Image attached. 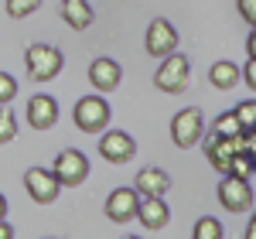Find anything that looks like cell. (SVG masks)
Returning <instances> with one entry per match:
<instances>
[{
  "mask_svg": "<svg viewBox=\"0 0 256 239\" xmlns=\"http://www.w3.org/2000/svg\"><path fill=\"white\" fill-rule=\"evenodd\" d=\"M24 65H28V76H31L34 82H48V79H55V76L62 72L65 58H62V52L55 48V44L38 41V44H31V48L24 52Z\"/></svg>",
  "mask_w": 256,
  "mask_h": 239,
  "instance_id": "1",
  "label": "cell"
},
{
  "mask_svg": "<svg viewBox=\"0 0 256 239\" xmlns=\"http://www.w3.org/2000/svg\"><path fill=\"white\" fill-rule=\"evenodd\" d=\"M188 79H192V65H188L184 55H178V52L164 55V58H160V68L154 72V86H158L160 92H168V96L184 92Z\"/></svg>",
  "mask_w": 256,
  "mask_h": 239,
  "instance_id": "2",
  "label": "cell"
},
{
  "mask_svg": "<svg viewBox=\"0 0 256 239\" xmlns=\"http://www.w3.org/2000/svg\"><path fill=\"white\" fill-rule=\"evenodd\" d=\"M202 150H205L208 164L216 168L218 174H229V160H232V154L246 150V134H239V137H218V134H208V137H202Z\"/></svg>",
  "mask_w": 256,
  "mask_h": 239,
  "instance_id": "3",
  "label": "cell"
},
{
  "mask_svg": "<svg viewBox=\"0 0 256 239\" xmlns=\"http://www.w3.org/2000/svg\"><path fill=\"white\" fill-rule=\"evenodd\" d=\"M110 102L102 100V96H82L76 102V126H79L82 134H102L106 126H110Z\"/></svg>",
  "mask_w": 256,
  "mask_h": 239,
  "instance_id": "4",
  "label": "cell"
},
{
  "mask_svg": "<svg viewBox=\"0 0 256 239\" xmlns=\"http://www.w3.org/2000/svg\"><path fill=\"white\" fill-rule=\"evenodd\" d=\"M202 137H205V116H202L198 106H188V110L174 113V120H171V140H174V147H181V150L195 147Z\"/></svg>",
  "mask_w": 256,
  "mask_h": 239,
  "instance_id": "5",
  "label": "cell"
},
{
  "mask_svg": "<svg viewBox=\"0 0 256 239\" xmlns=\"http://www.w3.org/2000/svg\"><path fill=\"white\" fill-rule=\"evenodd\" d=\"M218 202H222L226 212H250L253 208V184H250V178L226 174L218 181Z\"/></svg>",
  "mask_w": 256,
  "mask_h": 239,
  "instance_id": "6",
  "label": "cell"
},
{
  "mask_svg": "<svg viewBox=\"0 0 256 239\" xmlns=\"http://www.w3.org/2000/svg\"><path fill=\"white\" fill-rule=\"evenodd\" d=\"M55 178L62 181V188H76L82 181L89 178V158L76 150V147H68V150H62L58 158H55Z\"/></svg>",
  "mask_w": 256,
  "mask_h": 239,
  "instance_id": "7",
  "label": "cell"
},
{
  "mask_svg": "<svg viewBox=\"0 0 256 239\" xmlns=\"http://www.w3.org/2000/svg\"><path fill=\"white\" fill-rule=\"evenodd\" d=\"M99 158L110 160V164H126V160L137 158V140L126 130H106L99 137Z\"/></svg>",
  "mask_w": 256,
  "mask_h": 239,
  "instance_id": "8",
  "label": "cell"
},
{
  "mask_svg": "<svg viewBox=\"0 0 256 239\" xmlns=\"http://www.w3.org/2000/svg\"><path fill=\"white\" fill-rule=\"evenodd\" d=\"M24 188H28L31 202H38V205H52V202L58 198V192H62V181L55 178V171L28 168V174H24Z\"/></svg>",
  "mask_w": 256,
  "mask_h": 239,
  "instance_id": "9",
  "label": "cell"
},
{
  "mask_svg": "<svg viewBox=\"0 0 256 239\" xmlns=\"http://www.w3.org/2000/svg\"><path fill=\"white\" fill-rule=\"evenodd\" d=\"M171 52H178L174 24L164 20V18H154V20H150V28H147V55L164 58V55H171Z\"/></svg>",
  "mask_w": 256,
  "mask_h": 239,
  "instance_id": "10",
  "label": "cell"
},
{
  "mask_svg": "<svg viewBox=\"0 0 256 239\" xmlns=\"http://www.w3.org/2000/svg\"><path fill=\"white\" fill-rule=\"evenodd\" d=\"M137 205H140V192L137 188H116L106 198V219L126 226L130 219H137Z\"/></svg>",
  "mask_w": 256,
  "mask_h": 239,
  "instance_id": "11",
  "label": "cell"
},
{
  "mask_svg": "<svg viewBox=\"0 0 256 239\" xmlns=\"http://www.w3.org/2000/svg\"><path fill=\"white\" fill-rule=\"evenodd\" d=\"M137 219L147 232H160V229L171 222V208L164 205V195H140Z\"/></svg>",
  "mask_w": 256,
  "mask_h": 239,
  "instance_id": "12",
  "label": "cell"
},
{
  "mask_svg": "<svg viewBox=\"0 0 256 239\" xmlns=\"http://www.w3.org/2000/svg\"><path fill=\"white\" fill-rule=\"evenodd\" d=\"M28 123L34 130H52L58 123V102H55V96H31V102H28Z\"/></svg>",
  "mask_w": 256,
  "mask_h": 239,
  "instance_id": "13",
  "label": "cell"
},
{
  "mask_svg": "<svg viewBox=\"0 0 256 239\" xmlns=\"http://www.w3.org/2000/svg\"><path fill=\"white\" fill-rule=\"evenodd\" d=\"M123 79V68H120L113 58H96L89 65V82H92V89L96 92H113Z\"/></svg>",
  "mask_w": 256,
  "mask_h": 239,
  "instance_id": "14",
  "label": "cell"
},
{
  "mask_svg": "<svg viewBox=\"0 0 256 239\" xmlns=\"http://www.w3.org/2000/svg\"><path fill=\"white\" fill-rule=\"evenodd\" d=\"M92 7H89V0H62V20L72 28V31H86L89 24H92Z\"/></svg>",
  "mask_w": 256,
  "mask_h": 239,
  "instance_id": "15",
  "label": "cell"
},
{
  "mask_svg": "<svg viewBox=\"0 0 256 239\" xmlns=\"http://www.w3.org/2000/svg\"><path fill=\"white\" fill-rule=\"evenodd\" d=\"M137 188L140 195H168V188H171V178H168V171H160V168H144L137 174Z\"/></svg>",
  "mask_w": 256,
  "mask_h": 239,
  "instance_id": "16",
  "label": "cell"
},
{
  "mask_svg": "<svg viewBox=\"0 0 256 239\" xmlns=\"http://www.w3.org/2000/svg\"><path fill=\"white\" fill-rule=\"evenodd\" d=\"M208 82L216 86V89H236L239 82H242V68H239L236 62H216L212 68H208Z\"/></svg>",
  "mask_w": 256,
  "mask_h": 239,
  "instance_id": "17",
  "label": "cell"
},
{
  "mask_svg": "<svg viewBox=\"0 0 256 239\" xmlns=\"http://www.w3.org/2000/svg\"><path fill=\"white\" fill-rule=\"evenodd\" d=\"M212 134H218V137H239V134H246V130H242V123L236 120V113L229 110V113L216 116V123H212Z\"/></svg>",
  "mask_w": 256,
  "mask_h": 239,
  "instance_id": "18",
  "label": "cell"
},
{
  "mask_svg": "<svg viewBox=\"0 0 256 239\" xmlns=\"http://www.w3.org/2000/svg\"><path fill=\"white\" fill-rule=\"evenodd\" d=\"M195 239H222L226 232H222V222L212 219V216H205V219L195 222V232H192Z\"/></svg>",
  "mask_w": 256,
  "mask_h": 239,
  "instance_id": "19",
  "label": "cell"
},
{
  "mask_svg": "<svg viewBox=\"0 0 256 239\" xmlns=\"http://www.w3.org/2000/svg\"><path fill=\"white\" fill-rule=\"evenodd\" d=\"M14 137H18V120L7 106H0V144H10Z\"/></svg>",
  "mask_w": 256,
  "mask_h": 239,
  "instance_id": "20",
  "label": "cell"
},
{
  "mask_svg": "<svg viewBox=\"0 0 256 239\" xmlns=\"http://www.w3.org/2000/svg\"><path fill=\"white\" fill-rule=\"evenodd\" d=\"M41 7V0H7V14L14 20H20V18H31L34 10Z\"/></svg>",
  "mask_w": 256,
  "mask_h": 239,
  "instance_id": "21",
  "label": "cell"
},
{
  "mask_svg": "<svg viewBox=\"0 0 256 239\" xmlns=\"http://www.w3.org/2000/svg\"><path fill=\"white\" fill-rule=\"evenodd\" d=\"M229 174H236V178H250V174H256V171H253V160H250L246 150L232 154V160H229Z\"/></svg>",
  "mask_w": 256,
  "mask_h": 239,
  "instance_id": "22",
  "label": "cell"
},
{
  "mask_svg": "<svg viewBox=\"0 0 256 239\" xmlns=\"http://www.w3.org/2000/svg\"><path fill=\"white\" fill-rule=\"evenodd\" d=\"M232 113H236V120L242 123V130H253V126H256V100L239 102V106L232 110Z\"/></svg>",
  "mask_w": 256,
  "mask_h": 239,
  "instance_id": "23",
  "label": "cell"
},
{
  "mask_svg": "<svg viewBox=\"0 0 256 239\" xmlns=\"http://www.w3.org/2000/svg\"><path fill=\"white\" fill-rule=\"evenodd\" d=\"M14 96H18V79L7 76V72H0V106H7Z\"/></svg>",
  "mask_w": 256,
  "mask_h": 239,
  "instance_id": "24",
  "label": "cell"
},
{
  "mask_svg": "<svg viewBox=\"0 0 256 239\" xmlns=\"http://www.w3.org/2000/svg\"><path fill=\"white\" fill-rule=\"evenodd\" d=\"M236 7H239V18L253 28L256 24V0H236Z\"/></svg>",
  "mask_w": 256,
  "mask_h": 239,
  "instance_id": "25",
  "label": "cell"
},
{
  "mask_svg": "<svg viewBox=\"0 0 256 239\" xmlns=\"http://www.w3.org/2000/svg\"><path fill=\"white\" fill-rule=\"evenodd\" d=\"M242 82H246V86L256 92V58H250L246 65H242Z\"/></svg>",
  "mask_w": 256,
  "mask_h": 239,
  "instance_id": "26",
  "label": "cell"
},
{
  "mask_svg": "<svg viewBox=\"0 0 256 239\" xmlns=\"http://www.w3.org/2000/svg\"><path fill=\"white\" fill-rule=\"evenodd\" d=\"M246 154L253 160V171H256V134H246Z\"/></svg>",
  "mask_w": 256,
  "mask_h": 239,
  "instance_id": "27",
  "label": "cell"
},
{
  "mask_svg": "<svg viewBox=\"0 0 256 239\" xmlns=\"http://www.w3.org/2000/svg\"><path fill=\"white\" fill-rule=\"evenodd\" d=\"M246 52H250V58H256V24L250 28V38H246Z\"/></svg>",
  "mask_w": 256,
  "mask_h": 239,
  "instance_id": "28",
  "label": "cell"
},
{
  "mask_svg": "<svg viewBox=\"0 0 256 239\" xmlns=\"http://www.w3.org/2000/svg\"><path fill=\"white\" fill-rule=\"evenodd\" d=\"M0 239H14V226L7 219H0Z\"/></svg>",
  "mask_w": 256,
  "mask_h": 239,
  "instance_id": "29",
  "label": "cell"
},
{
  "mask_svg": "<svg viewBox=\"0 0 256 239\" xmlns=\"http://www.w3.org/2000/svg\"><path fill=\"white\" fill-rule=\"evenodd\" d=\"M246 239H256V212L250 216V226H246Z\"/></svg>",
  "mask_w": 256,
  "mask_h": 239,
  "instance_id": "30",
  "label": "cell"
},
{
  "mask_svg": "<svg viewBox=\"0 0 256 239\" xmlns=\"http://www.w3.org/2000/svg\"><path fill=\"white\" fill-rule=\"evenodd\" d=\"M0 219H7V198L0 195Z\"/></svg>",
  "mask_w": 256,
  "mask_h": 239,
  "instance_id": "31",
  "label": "cell"
},
{
  "mask_svg": "<svg viewBox=\"0 0 256 239\" xmlns=\"http://www.w3.org/2000/svg\"><path fill=\"white\" fill-rule=\"evenodd\" d=\"M246 134H256V126H253V130H246Z\"/></svg>",
  "mask_w": 256,
  "mask_h": 239,
  "instance_id": "32",
  "label": "cell"
}]
</instances>
